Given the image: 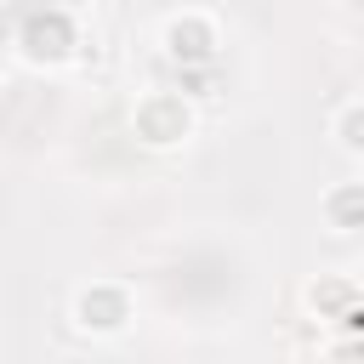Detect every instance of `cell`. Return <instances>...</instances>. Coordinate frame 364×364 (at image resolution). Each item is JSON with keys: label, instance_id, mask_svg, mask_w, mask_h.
<instances>
[{"label": "cell", "instance_id": "cell-1", "mask_svg": "<svg viewBox=\"0 0 364 364\" xmlns=\"http://www.w3.org/2000/svg\"><path fill=\"white\" fill-rule=\"evenodd\" d=\"M80 324L85 330H119L125 324V296L119 290H85L80 296Z\"/></svg>", "mask_w": 364, "mask_h": 364}]
</instances>
